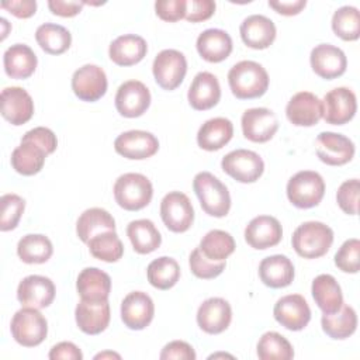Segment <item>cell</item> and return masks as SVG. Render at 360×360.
<instances>
[{
	"mask_svg": "<svg viewBox=\"0 0 360 360\" xmlns=\"http://www.w3.org/2000/svg\"><path fill=\"white\" fill-rule=\"evenodd\" d=\"M357 111L356 94L347 87H336L328 91L322 100V118L332 125L349 122Z\"/></svg>",
	"mask_w": 360,
	"mask_h": 360,
	"instance_id": "obj_11",
	"label": "cell"
},
{
	"mask_svg": "<svg viewBox=\"0 0 360 360\" xmlns=\"http://www.w3.org/2000/svg\"><path fill=\"white\" fill-rule=\"evenodd\" d=\"M146 276L152 287L158 290H169L174 287L180 278V266L173 257L160 256L149 263Z\"/></svg>",
	"mask_w": 360,
	"mask_h": 360,
	"instance_id": "obj_40",
	"label": "cell"
},
{
	"mask_svg": "<svg viewBox=\"0 0 360 360\" xmlns=\"http://www.w3.org/2000/svg\"><path fill=\"white\" fill-rule=\"evenodd\" d=\"M87 246L91 256L107 263L118 262L124 255V245L115 231H107L93 236L87 242Z\"/></svg>",
	"mask_w": 360,
	"mask_h": 360,
	"instance_id": "obj_42",
	"label": "cell"
},
{
	"mask_svg": "<svg viewBox=\"0 0 360 360\" xmlns=\"http://www.w3.org/2000/svg\"><path fill=\"white\" fill-rule=\"evenodd\" d=\"M127 235L132 243L134 250L139 255L152 253L162 243L160 232L150 219L131 221L127 226Z\"/></svg>",
	"mask_w": 360,
	"mask_h": 360,
	"instance_id": "obj_36",
	"label": "cell"
},
{
	"mask_svg": "<svg viewBox=\"0 0 360 360\" xmlns=\"http://www.w3.org/2000/svg\"><path fill=\"white\" fill-rule=\"evenodd\" d=\"M84 6V1H65V0H49L48 7L52 14L59 17H75Z\"/></svg>",
	"mask_w": 360,
	"mask_h": 360,
	"instance_id": "obj_55",
	"label": "cell"
},
{
	"mask_svg": "<svg viewBox=\"0 0 360 360\" xmlns=\"http://www.w3.org/2000/svg\"><path fill=\"white\" fill-rule=\"evenodd\" d=\"M193 190L200 200L205 214L222 218L231 210V195L226 186L210 172H200L194 176Z\"/></svg>",
	"mask_w": 360,
	"mask_h": 360,
	"instance_id": "obj_3",
	"label": "cell"
},
{
	"mask_svg": "<svg viewBox=\"0 0 360 360\" xmlns=\"http://www.w3.org/2000/svg\"><path fill=\"white\" fill-rule=\"evenodd\" d=\"M197 52L200 56L211 63L225 60L232 52L231 35L219 28H208L202 31L195 42Z\"/></svg>",
	"mask_w": 360,
	"mask_h": 360,
	"instance_id": "obj_27",
	"label": "cell"
},
{
	"mask_svg": "<svg viewBox=\"0 0 360 360\" xmlns=\"http://www.w3.org/2000/svg\"><path fill=\"white\" fill-rule=\"evenodd\" d=\"M104 357H117V359H120V354L111 353V352H104V353H98V354L94 356V359H104Z\"/></svg>",
	"mask_w": 360,
	"mask_h": 360,
	"instance_id": "obj_57",
	"label": "cell"
},
{
	"mask_svg": "<svg viewBox=\"0 0 360 360\" xmlns=\"http://www.w3.org/2000/svg\"><path fill=\"white\" fill-rule=\"evenodd\" d=\"M35 39L42 51L49 55H60L70 48L72 35L59 24L45 22L35 31Z\"/></svg>",
	"mask_w": 360,
	"mask_h": 360,
	"instance_id": "obj_39",
	"label": "cell"
},
{
	"mask_svg": "<svg viewBox=\"0 0 360 360\" xmlns=\"http://www.w3.org/2000/svg\"><path fill=\"white\" fill-rule=\"evenodd\" d=\"M162 360H195V352L191 345L184 340L169 342L160 352Z\"/></svg>",
	"mask_w": 360,
	"mask_h": 360,
	"instance_id": "obj_52",
	"label": "cell"
},
{
	"mask_svg": "<svg viewBox=\"0 0 360 360\" xmlns=\"http://www.w3.org/2000/svg\"><path fill=\"white\" fill-rule=\"evenodd\" d=\"M359 193H360L359 179L346 180L339 186L336 193V201L343 212L349 215H356L359 212Z\"/></svg>",
	"mask_w": 360,
	"mask_h": 360,
	"instance_id": "obj_48",
	"label": "cell"
},
{
	"mask_svg": "<svg viewBox=\"0 0 360 360\" xmlns=\"http://www.w3.org/2000/svg\"><path fill=\"white\" fill-rule=\"evenodd\" d=\"M295 253L304 259H318L328 253L333 243V231L323 222L308 221L297 226L291 238Z\"/></svg>",
	"mask_w": 360,
	"mask_h": 360,
	"instance_id": "obj_2",
	"label": "cell"
},
{
	"mask_svg": "<svg viewBox=\"0 0 360 360\" xmlns=\"http://www.w3.org/2000/svg\"><path fill=\"white\" fill-rule=\"evenodd\" d=\"M76 290L80 300L107 301L111 291V278L97 267H86L77 276Z\"/></svg>",
	"mask_w": 360,
	"mask_h": 360,
	"instance_id": "obj_29",
	"label": "cell"
},
{
	"mask_svg": "<svg viewBox=\"0 0 360 360\" xmlns=\"http://www.w3.org/2000/svg\"><path fill=\"white\" fill-rule=\"evenodd\" d=\"M152 72L163 90H174L183 83L187 73L186 56L177 49H163L155 56Z\"/></svg>",
	"mask_w": 360,
	"mask_h": 360,
	"instance_id": "obj_7",
	"label": "cell"
},
{
	"mask_svg": "<svg viewBox=\"0 0 360 360\" xmlns=\"http://www.w3.org/2000/svg\"><path fill=\"white\" fill-rule=\"evenodd\" d=\"M24 141H31L34 143H37L39 148H42L48 155L53 153L56 146H58V139L56 135L53 134L52 129L46 128V127H37L32 128L30 131H27L24 134V136L21 138Z\"/></svg>",
	"mask_w": 360,
	"mask_h": 360,
	"instance_id": "obj_50",
	"label": "cell"
},
{
	"mask_svg": "<svg viewBox=\"0 0 360 360\" xmlns=\"http://www.w3.org/2000/svg\"><path fill=\"white\" fill-rule=\"evenodd\" d=\"M274 319L288 330H302L311 321V308L300 294L281 297L273 309Z\"/></svg>",
	"mask_w": 360,
	"mask_h": 360,
	"instance_id": "obj_14",
	"label": "cell"
},
{
	"mask_svg": "<svg viewBox=\"0 0 360 360\" xmlns=\"http://www.w3.org/2000/svg\"><path fill=\"white\" fill-rule=\"evenodd\" d=\"M186 0H158L155 3L156 15L167 22H176L186 17Z\"/></svg>",
	"mask_w": 360,
	"mask_h": 360,
	"instance_id": "obj_49",
	"label": "cell"
},
{
	"mask_svg": "<svg viewBox=\"0 0 360 360\" xmlns=\"http://www.w3.org/2000/svg\"><path fill=\"white\" fill-rule=\"evenodd\" d=\"M1 8L10 11L13 15L18 18H28L35 14L37 11V1L35 0H11V1H3Z\"/></svg>",
	"mask_w": 360,
	"mask_h": 360,
	"instance_id": "obj_53",
	"label": "cell"
},
{
	"mask_svg": "<svg viewBox=\"0 0 360 360\" xmlns=\"http://www.w3.org/2000/svg\"><path fill=\"white\" fill-rule=\"evenodd\" d=\"M201 253L214 262H225L236 248L233 236L229 232L221 229H212L207 232L200 242Z\"/></svg>",
	"mask_w": 360,
	"mask_h": 360,
	"instance_id": "obj_41",
	"label": "cell"
},
{
	"mask_svg": "<svg viewBox=\"0 0 360 360\" xmlns=\"http://www.w3.org/2000/svg\"><path fill=\"white\" fill-rule=\"evenodd\" d=\"M233 136V125L231 120L215 117L205 121L197 132V143L201 149L214 152L224 148Z\"/></svg>",
	"mask_w": 360,
	"mask_h": 360,
	"instance_id": "obj_32",
	"label": "cell"
},
{
	"mask_svg": "<svg viewBox=\"0 0 360 360\" xmlns=\"http://www.w3.org/2000/svg\"><path fill=\"white\" fill-rule=\"evenodd\" d=\"M311 292L315 304L323 314H333L343 305L342 288L330 274L316 276L312 281Z\"/></svg>",
	"mask_w": 360,
	"mask_h": 360,
	"instance_id": "obj_33",
	"label": "cell"
},
{
	"mask_svg": "<svg viewBox=\"0 0 360 360\" xmlns=\"http://www.w3.org/2000/svg\"><path fill=\"white\" fill-rule=\"evenodd\" d=\"M283 228L277 218L271 215L255 217L245 228V240L257 250H264L280 243Z\"/></svg>",
	"mask_w": 360,
	"mask_h": 360,
	"instance_id": "obj_21",
	"label": "cell"
},
{
	"mask_svg": "<svg viewBox=\"0 0 360 360\" xmlns=\"http://www.w3.org/2000/svg\"><path fill=\"white\" fill-rule=\"evenodd\" d=\"M259 277L270 288H284L294 280V264L284 255L267 256L259 264Z\"/></svg>",
	"mask_w": 360,
	"mask_h": 360,
	"instance_id": "obj_30",
	"label": "cell"
},
{
	"mask_svg": "<svg viewBox=\"0 0 360 360\" xmlns=\"http://www.w3.org/2000/svg\"><path fill=\"white\" fill-rule=\"evenodd\" d=\"M148 52L146 41L135 34L117 37L108 48L110 59L118 66H132L139 63Z\"/></svg>",
	"mask_w": 360,
	"mask_h": 360,
	"instance_id": "obj_28",
	"label": "cell"
},
{
	"mask_svg": "<svg viewBox=\"0 0 360 360\" xmlns=\"http://www.w3.org/2000/svg\"><path fill=\"white\" fill-rule=\"evenodd\" d=\"M221 167L239 183H255L264 172V162L253 150L236 149L222 158Z\"/></svg>",
	"mask_w": 360,
	"mask_h": 360,
	"instance_id": "obj_9",
	"label": "cell"
},
{
	"mask_svg": "<svg viewBox=\"0 0 360 360\" xmlns=\"http://www.w3.org/2000/svg\"><path fill=\"white\" fill-rule=\"evenodd\" d=\"M160 217L169 231L174 233L188 231L194 221L190 198L181 191L167 193L160 201Z\"/></svg>",
	"mask_w": 360,
	"mask_h": 360,
	"instance_id": "obj_8",
	"label": "cell"
},
{
	"mask_svg": "<svg viewBox=\"0 0 360 360\" xmlns=\"http://www.w3.org/2000/svg\"><path fill=\"white\" fill-rule=\"evenodd\" d=\"M150 105L149 89L139 80L124 82L115 94V108L127 118L141 117Z\"/></svg>",
	"mask_w": 360,
	"mask_h": 360,
	"instance_id": "obj_16",
	"label": "cell"
},
{
	"mask_svg": "<svg viewBox=\"0 0 360 360\" xmlns=\"http://www.w3.org/2000/svg\"><path fill=\"white\" fill-rule=\"evenodd\" d=\"M53 253L52 242L41 233H28L18 240L17 255L28 264H41L51 259Z\"/></svg>",
	"mask_w": 360,
	"mask_h": 360,
	"instance_id": "obj_38",
	"label": "cell"
},
{
	"mask_svg": "<svg viewBox=\"0 0 360 360\" xmlns=\"http://www.w3.org/2000/svg\"><path fill=\"white\" fill-rule=\"evenodd\" d=\"M256 349L260 360H290L294 357L291 343L277 332L263 333Z\"/></svg>",
	"mask_w": 360,
	"mask_h": 360,
	"instance_id": "obj_43",
	"label": "cell"
},
{
	"mask_svg": "<svg viewBox=\"0 0 360 360\" xmlns=\"http://www.w3.org/2000/svg\"><path fill=\"white\" fill-rule=\"evenodd\" d=\"M110 304L107 301L80 300L75 309V318L79 329L87 335L104 332L110 323Z\"/></svg>",
	"mask_w": 360,
	"mask_h": 360,
	"instance_id": "obj_24",
	"label": "cell"
},
{
	"mask_svg": "<svg viewBox=\"0 0 360 360\" xmlns=\"http://www.w3.org/2000/svg\"><path fill=\"white\" fill-rule=\"evenodd\" d=\"M332 30L343 41H356L360 37V13L353 6H343L333 13Z\"/></svg>",
	"mask_w": 360,
	"mask_h": 360,
	"instance_id": "obj_44",
	"label": "cell"
},
{
	"mask_svg": "<svg viewBox=\"0 0 360 360\" xmlns=\"http://www.w3.org/2000/svg\"><path fill=\"white\" fill-rule=\"evenodd\" d=\"M188 264H190V270L191 273L198 277V278H204V280H210V278H215L218 277L224 269H225V262H214L210 260L208 257H205L200 248H195L188 257Z\"/></svg>",
	"mask_w": 360,
	"mask_h": 360,
	"instance_id": "obj_47",
	"label": "cell"
},
{
	"mask_svg": "<svg viewBox=\"0 0 360 360\" xmlns=\"http://www.w3.org/2000/svg\"><path fill=\"white\" fill-rule=\"evenodd\" d=\"M285 115L297 127L316 125L322 118V101L311 91H300L287 103Z\"/></svg>",
	"mask_w": 360,
	"mask_h": 360,
	"instance_id": "obj_23",
	"label": "cell"
},
{
	"mask_svg": "<svg viewBox=\"0 0 360 360\" xmlns=\"http://www.w3.org/2000/svg\"><path fill=\"white\" fill-rule=\"evenodd\" d=\"M325 194V181L318 172L301 170L290 177L287 183V197L297 208L316 207Z\"/></svg>",
	"mask_w": 360,
	"mask_h": 360,
	"instance_id": "obj_5",
	"label": "cell"
},
{
	"mask_svg": "<svg viewBox=\"0 0 360 360\" xmlns=\"http://www.w3.org/2000/svg\"><path fill=\"white\" fill-rule=\"evenodd\" d=\"M55 284L45 276L31 274L24 277L17 287V298L22 307L46 308L55 298Z\"/></svg>",
	"mask_w": 360,
	"mask_h": 360,
	"instance_id": "obj_18",
	"label": "cell"
},
{
	"mask_svg": "<svg viewBox=\"0 0 360 360\" xmlns=\"http://www.w3.org/2000/svg\"><path fill=\"white\" fill-rule=\"evenodd\" d=\"M232 321V309L226 300L211 297L197 311V323L201 330L210 335L222 333Z\"/></svg>",
	"mask_w": 360,
	"mask_h": 360,
	"instance_id": "obj_22",
	"label": "cell"
},
{
	"mask_svg": "<svg viewBox=\"0 0 360 360\" xmlns=\"http://www.w3.org/2000/svg\"><path fill=\"white\" fill-rule=\"evenodd\" d=\"M48 153L31 141L21 139V143L11 153L13 169L22 176H34L44 167Z\"/></svg>",
	"mask_w": 360,
	"mask_h": 360,
	"instance_id": "obj_34",
	"label": "cell"
},
{
	"mask_svg": "<svg viewBox=\"0 0 360 360\" xmlns=\"http://www.w3.org/2000/svg\"><path fill=\"white\" fill-rule=\"evenodd\" d=\"M4 72L11 79H28L37 69L38 59L34 51L25 44H14L3 55Z\"/></svg>",
	"mask_w": 360,
	"mask_h": 360,
	"instance_id": "obj_31",
	"label": "cell"
},
{
	"mask_svg": "<svg viewBox=\"0 0 360 360\" xmlns=\"http://www.w3.org/2000/svg\"><path fill=\"white\" fill-rule=\"evenodd\" d=\"M312 70L325 80H332L342 76L347 68L345 52L330 44L316 45L309 55Z\"/></svg>",
	"mask_w": 360,
	"mask_h": 360,
	"instance_id": "obj_20",
	"label": "cell"
},
{
	"mask_svg": "<svg viewBox=\"0 0 360 360\" xmlns=\"http://www.w3.org/2000/svg\"><path fill=\"white\" fill-rule=\"evenodd\" d=\"M316 155L329 166H343L354 156V143L345 135L336 132H321L315 139Z\"/></svg>",
	"mask_w": 360,
	"mask_h": 360,
	"instance_id": "obj_13",
	"label": "cell"
},
{
	"mask_svg": "<svg viewBox=\"0 0 360 360\" xmlns=\"http://www.w3.org/2000/svg\"><path fill=\"white\" fill-rule=\"evenodd\" d=\"M1 115L11 125H22L34 115V101L27 90L11 86L1 90L0 94Z\"/></svg>",
	"mask_w": 360,
	"mask_h": 360,
	"instance_id": "obj_17",
	"label": "cell"
},
{
	"mask_svg": "<svg viewBox=\"0 0 360 360\" xmlns=\"http://www.w3.org/2000/svg\"><path fill=\"white\" fill-rule=\"evenodd\" d=\"M335 264L343 273H357L360 269V240L352 238L343 242L335 255Z\"/></svg>",
	"mask_w": 360,
	"mask_h": 360,
	"instance_id": "obj_46",
	"label": "cell"
},
{
	"mask_svg": "<svg viewBox=\"0 0 360 360\" xmlns=\"http://www.w3.org/2000/svg\"><path fill=\"white\" fill-rule=\"evenodd\" d=\"M215 1L212 0H187L186 20L190 22L205 21L215 13Z\"/></svg>",
	"mask_w": 360,
	"mask_h": 360,
	"instance_id": "obj_51",
	"label": "cell"
},
{
	"mask_svg": "<svg viewBox=\"0 0 360 360\" xmlns=\"http://www.w3.org/2000/svg\"><path fill=\"white\" fill-rule=\"evenodd\" d=\"M112 191L117 204L127 211H139L145 208L153 195L150 180L141 173L121 174L115 180Z\"/></svg>",
	"mask_w": 360,
	"mask_h": 360,
	"instance_id": "obj_4",
	"label": "cell"
},
{
	"mask_svg": "<svg viewBox=\"0 0 360 360\" xmlns=\"http://www.w3.org/2000/svg\"><path fill=\"white\" fill-rule=\"evenodd\" d=\"M10 330L18 345L34 347L45 340L48 335V322L37 308L22 307L13 315Z\"/></svg>",
	"mask_w": 360,
	"mask_h": 360,
	"instance_id": "obj_6",
	"label": "cell"
},
{
	"mask_svg": "<svg viewBox=\"0 0 360 360\" xmlns=\"http://www.w3.org/2000/svg\"><path fill=\"white\" fill-rule=\"evenodd\" d=\"M107 76L105 72L97 65H83L75 70L72 76V90L82 101H97L107 91Z\"/></svg>",
	"mask_w": 360,
	"mask_h": 360,
	"instance_id": "obj_10",
	"label": "cell"
},
{
	"mask_svg": "<svg viewBox=\"0 0 360 360\" xmlns=\"http://www.w3.org/2000/svg\"><path fill=\"white\" fill-rule=\"evenodd\" d=\"M153 315V301L143 291H132L121 302V319L128 329H145L152 322Z\"/></svg>",
	"mask_w": 360,
	"mask_h": 360,
	"instance_id": "obj_19",
	"label": "cell"
},
{
	"mask_svg": "<svg viewBox=\"0 0 360 360\" xmlns=\"http://www.w3.org/2000/svg\"><path fill=\"white\" fill-rule=\"evenodd\" d=\"M187 98L194 110L205 111L215 107L221 98V87L215 75L210 72H200L194 76Z\"/></svg>",
	"mask_w": 360,
	"mask_h": 360,
	"instance_id": "obj_25",
	"label": "cell"
},
{
	"mask_svg": "<svg viewBox=\"0 0 360 360\" xmlns=\"http://www.w3.org/2000/svg\"><path fill=\"white\" fill-rule=\"evenodd\" d=\"M48 357L51 360H58V359H63V360H82L83 354L80 352V349L72 343V342H60L58 345H55Z\"/></svg>",
	"mask_w": 360,
	"mask_h": 360,
	"instance_id": "obj_54",
	"label": "cell"
},
{
	"mask_svg": "<svg viewBox=\"0 0 360 360\" xmlns=\"http://www.w3.org/2000/svg\"><path fill=\"white\" fill-rule=\"evenodd\" d=\"M114 149L127 159L142 160L153 156L159 150V141L152 132L131 129L115 138Z\"/></svg>",
	"mask_w": 360,
	"mask_h": 360,
	"instance_id": "obj_12",
	"label": "cell"
},
{
	"mask_svg": "<svg viewBox=\"0 0 360 360\" xmlns=\"http://www.w3.org/2000/svg\"><path fill=\"white\" fill-rule=\"evenodd\" d=\"M307 6L305 0H288V1H269V7H271L276 13L283 15H297Z\"/></svg>",
	"mask_w": 360,
	"mask_h": 360,
	"instance_id": "obj_56",
	"label": "cell"
},
{
	"mask_svg": "<svg viewBox=\"0 0 360 360\" xmlns=\"http://www.w3.org/2000/svg\"><path fill=\"white\" fill-rule=\"evenodd\" d=\"M240 124L243 136L256 143L270 141L278 129V120L276 114L264 107L246 110L242 114Z\"/></svg>",
	"mask_w": 360,
	"mask_h": 360,
	"instance_id": "obj_15",
	"label": "cell"
},
{
	"mask_svg": "<svg viewBox=\"0 0 360 360\" xmlns=\"http://www.w3.org/2000/svg\"><path fill=\"white\" fill-rule=\"evenodd\" d=\"M107 231H115V221L104 208H89L77 218L76 233L84 243H87L93 236Z\"/></svg>",
	"mask_w": 360,
	"mask_h": 360,
	"instance_id": "obj_35",
	"label": "cell"
},
{
	"mask_svg": "<svg viewBox=\"0 0 360 360\" xmlns=\"http://www.w3.org/2000/svg\"><path fill=\"white\" fill-rule=\"evenodd\" d=\"M228 83L236 98H257L269 89V75L260 63L255 60H240L229 69Z\"/></svg>",
	"mask_w": 360,
	"mask_h": 360,
	"instance_id": "obj_1",
	"label": "cell"
},
{
	"mask_svg": "<svg viewBox=\"0 0 360 360\" xmlns=\"http://www.w3.org/2000/svg\"><path fill=\"white\" fill-rule=\"evenodd\" d=\"M322 330L330 339H347L356 332L357 315L353 307L343 304L340 309L333 314H323L321 318Z\"/></svg>",
	"mask_w": 360,
	"mask_h": 360,
	"instance_id": "obj_37",
	"label": "cell"
},
{
	"mask_svg": "<svg viewBox=\"0 0 360 360\" xmlns=\"http://www.w3.org/2000/svg\"><path fill=\"white\" fill-rule=\"evenodd\" d=\"M0 229L3 232L17 228L25 208V201L17 194L8 193L0 198Z\"/></svg>",
	"mask_w": 360,
	"mask_h": 360,
	"instance_id": "obj_45",
	"label": "cell"
},
{
	"mask_svg": "<svg viewBox=\"0 0 360 360\" xmlns=\"http://www.w3.org/2000/svg\"><path fill=\"white\" fill-rule=\"evenodd\" d=\"M240 38L245 45L253 49H266L276 39L274 22L262 14H252L246 17L239 27Z\"/></svg>",
	"mask_w": 360,
	"mask_h": 360,
	"instance_id": "obj_26",
	"label": "cell"
}]
</instances>
